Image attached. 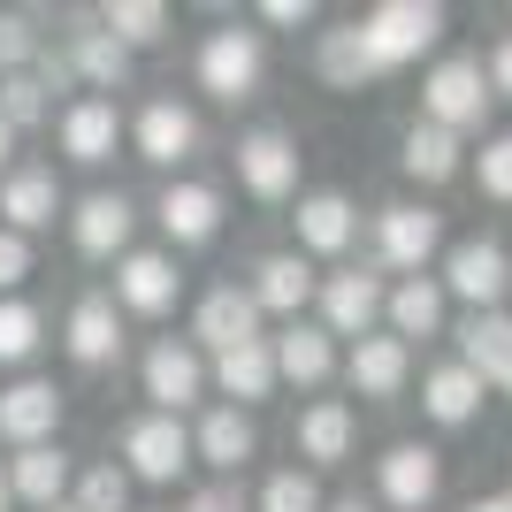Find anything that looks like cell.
I'll use <instances>...</instances> for the list:
<instances>
[{"label": "cell", "instance_id": "cell-23", "mask_svg": "<svg viewBox=\"0 0 512 512\" xmlns=\"http://www.w3.org/2000/svg\"><path fill=\"white\" fill-rule=\"evenodd\" d=\"M214 383H222V398H237V406L268 398V390H276V352H268V337L237 344V352H214Z\"/></svg>", "mask_w": 512, "mask_h": 512}, {"label": "cell", "instance_id": "cell-43", "mask_svg": "<svg viewBox=\"0 0 512 512\" xmlns=\"http://www.w3.org/2000/svg\"><path fill=\"white\" fill-rule=\"evenodd\" d=\"M482 77H490V100H497V92L512 100V39H497V54H490V69H482Z\"/></svg>", "mask_w": 512, "mask_h": 512}, {"label": "cell", "instance_id": "cell-45", "mask_svg": "<svg viewBox=\"0 0 512 512\" xmlns=\"http://www.w3.org/2000/svg\"><path fill=\"white\" fill-rule=\"evenodd\" d=\"M467 512H512V497H474Z\"/></svg>", "mask_w": 512, "mask_h": 512}, {"label": "cell", "instance_id": "cell-40", "mask_svg": "<svg viewBox=\"0 0 512 512\" xmlns=\"http://www.w3.org/2000/svg\"><path fill=\"white\" fill-rule=\"evenodd\" d=\"M482 192H490V199H512V130L482 146Z\"/></svg>", "mask_w": 512, "mask_h": 512}, {"label": "cell", "instance_id": "cell-32", "mask_svg": "<svg viewBox=\"0 0 512 512\" xmlns=\"http://www.w3.org/2000/svg\"><path fill=\"white\" fill-rule=\"evenodd\" d=\"M406 176L413 184H451L459 176V138L436 123H413L406 130Z\"/></svg>", "mask_w": 512, "mask_h": 512}, {"label": "cell", "instance_id": "cell-50", "mask_svg": "<svg viewBox=\"0 0 512 512\" xmlns=\"http://www.w3.org/2000/svg\"><path fill=\"white\" fill-rule=\"evenodd\" d=\"M46 512H77V505H69V497H62V505H46Z\"/></svg>", "mask_w": 512, "mask_h": 512}, {"label": "cell", "instance_id": "cell-41", "mask_svg": "<svg viewBox=\"0 0 512 512\" xmlns=\"http://www.w3.org/2000/svg\"><path fill=\"white\" fill-rule=\"evenodd\" d=\"M23 276H31V237L0 230V299H8V291H16Z\"/></svg>", "mask_w": 512, "mask_h": 512}, {"label": "cell", "instance_id": "cell-42", "mask_svg": "<svg viewBox=\"0 0 512 512\" xmlns=\"http://www.w3.org/2000/svg\"><path fill=\"white\" fill-rule=\"evenodd\" d=\"M192 512H245V497H237V482H214V490L192 497Z\"/></svg>", "mask_w": 512, "mask_h": 512}, {"label": "cell", "instance_id": "cell-10", "mask_svg": "<svg viewBox=\"0 0 512 512\" xmlns=\"http://www.w3.org/2000/svg\"><path fill=\"white\" fill-rule=\"evenodd\" d=\"M199 390H207V360H199L192 344H176V337H161L146 352V398L161 413H184L199 398Z\"/></svg>", "mask_w": 512, "mask_h": 512}, {"label": "cell", "instance_id": "cell-19", "mask_svg": "<svg viewBox=\"0 0 512 512\" xmlns=\"http://www.w3.org/2000/svg\"><path fill=\"white\" fill-rule=\"evenodd\" d=\"M115 352H123V314H115V299H100V291L77 299L69 306V360L77 367H107Z\"/></svg>", "mask_w": 512, "mask_h": 512}, {"label": "cell", "instance_id": "cell-35", "mask_svg": "<svg viewBox=\"0 0 512 512\" xmlns=\"http://www.w3.org/2000/svg\"><path fill=\"white\" fill-rule=\"evenodd\" d=\"M39 337H46L39 306H23V299H0V367H23L31 352H39Z\"/></svg>", "mask_w": 512, "mask_h": 512}, {"label": "cell", "instance_id": "cell-29", "mask_svg": "<svg viewBox=\"0 0 512 512\" xmlns=\"http://www.w3.org/2000/svg\"><path fill=\"white\" fill-rule=\"evenodd\" d=\"M421 406H428V421L467 428L474 413H482V375H467V367H436V375L421 383Z\"/></svg>", "mask_w": 512, "mask_h": 512}, {"label": "cell", "instance_id": "cell-37", "mask_svg": "<svg viewBox=\"0 0 512 512\" xmlns=\"http://www.w3.org/2000/svg\"><path fill=\"white\" fill-rule=\"evenodd\" d=\"M39 115H46V85L31 77V69L0 77V123H8V130H31Z\"/></svg>", "mask_w": 512, "mask_h": 512}, {"label": "cell", "instance_id": "cell-18", "mask_svg": "<svg viewBox=\"0 0 512 512\" xmlns=\"http://www.w3.org/2000/svg\"><path fill=\"white\" fill-rule=\"evenodd\" d=\"M153 214H161L169 245H207V237L222 230V192H214V184H169Z\"/></svg>", "mask_w": 512, "mask_h": 512}, {"label": "cell", "instance_id": "cell-44", "mask_svg": "<svg viewBox=\"0 0 512 512\" xmlns=\"http://www.w3.org/2000/svg\"><path fill=\"white\" fill-rule=\"evenodd\" d=\"M260 16H268V23H306V16H314V8H306V0H268Z\"/></svg>", "mask_w": 512, "mask_h": 512}, {"label": "cell", "instance_id": "cell-33", "mask_svg": "<svg viewBox=\"0 0 512 512\" xmlns=\"http://www.w3.org/2000/svg\"><path fill=\"white\" fill-rule=\"evenodd\" d=\"M100 31L115 46H153L161 31H169V8H161V0H107V8H100Z\"/></svg>", "mask_w": 512, "mask_h": 512}, {"label": "cell", "instance_id": "cell-36", "mask_svg": "<svg viewBox=\"0 0 512 512\" xmlns=\"http://www.w3.org/2000/svg\"><path fill=\"white\" fill-rule=\"evenodd\" d=\"M123 505H130V474L115 467V459L77 474V512H123Z\"/></svg>", "mask_w": 512, "mask_h": 512}, {"label": "cell", "instance_id": "cell-22", "mask_svg": "<svg viewBox=\"0 0 512 512\" xmlns=\"http://www.w3.org/2000/svg\"><path fill=\"white\" fill-rule=\"evenodd\" d=\"M352 237H360V214H352L344 192H306L299 199V245L306 253H344Z\"/></svg>", "mask_w": 512, "mask_h": 512}, {"label": "cell", "instance_id": "cell-14", "mask_svg": "<svg viewBox=\"0 0 512 512\" xmlns=\"http://www.w3.org/2000/svg\"><path fill=\"white\" fill-rule=\"evenodd\" d=\"M130 199L123 192H92V199H77V214H69V237H77V253L85 260H115L130 245Z\"/></svg>", "mask_w": 512, "mask_h": 512}, {"label": "cell", "instance_id": "cell-17", "mask_svg": "<svg viewBox=\"0 0 512 512\" xmlns=\"http://www.w3.org/2000/svg\"><path fill=\"white\" fill-rule=\"evenodd\" d=\"M199 344H214V352H237V344H253L260 337V306L253 291H237V283H222V291H207L199 299Z\"/></svg>", "mask_w": 512, "mask_h": 512}, {"label": "cell", "instance_id": "cell-21", "mask_svg": "<svg viewBox=\"0 0 512 512\" xmlns=\"http://www.w3.org/2000/svg\"><path fill=\"white\" fill-rule=\"evenodd\" d=\"M306 299H314V268H306L299 253H268L253 268V306H260V314H291V321H299Z\"/></svg>", "mask_w": 512, "mask_h": 512}, {"label": "cell", "instance_id": "cell-8", "mask_svg": "<svg viewBox=\"0 0 512 512\" xmlns=\"http://www.w3.org/2000/svg\"><path fill=\"white\" fill-rule=\"evenodd\" d=\"M176 291H184V276H176L169 253H123V268H115V314H169Z\"/></svg>", "mask_w": 512, "mask_h": 512}, {"label": "cell", "instance_id": "cell-34", "mask_svg": "<svg viewBox=\"0 0 512 512\" xmlns=\"http://www.w3.org/2000/svg\"><path fill=\"white\" fill-rule=\"evenodd\" d=\"M69 69L77 77H92L100 92H115L130 77V46H115L107 31H77V46H69Z\"/></svg>", "mask_w": 512, "mask_h": 512}, {"label": "cell", "instance_id": "cell-47", "mask_svg": "<svg viewBox=\"0 0 512 512\" xmlns=\"http://www.w3.org/2000/svg\"><path fill=\"white\" fill-rule=\"evenodd\" d=\"M321 512H375V505H360V497H344V505H321Z\"/></svg>", "mask_w": 512, "mask_h": 512}, {"label": "cell", "instance_id": "cell-5", "mask_svg": "<svg viewBox=\"0 0 512 512\" xmlns=\"http://www.w3.org/2000/svg\"><path fill=\"white\" fill-rule=\"evenodd\" d=\"M260 62H268V54H260V39L253 31H214L207 46H199V85L214 92V100H253V85H260Z\"/></svg>", "mask_w": 512, "mask_h": 512}, {"label": "cell", "instance_id": "cell-24", "mask_svg": "<svg viewBox=\"0 0 512 512\" xmlns=\"http://www.w3.org/2000/svg\"><path fill=\"white\" fill-rule=\"evenodd\" d=\"M192 459H207V467H222V474H237L245 459H253V421L237 406H214L207 421L192 428Z\"/></svg>", "mask_w": 512, "mask_h": 512}, {"label": "cell", "instance_id": "cell-13", "mask_svg": "<svg viewBox=\"0 0 512 512\" xmlns=\"http://www.w3.org/2000/svg\"><path fill=\"white\" fill-rule=\"evenodd\" d=\"M375 474H383V505H398V512H428L436 505V482H444L428 444H390Z\"/></svg>", "mask_w": 512, "mask_h": 512}, {"label": "cell", "instance_id": "cell-49", "mask_svg": "<svg viewBox=\"0 0 512 512\" xmlns=\"http://www.w3.org/2000/svg\"><path fill=\"white\" fill-rule=\"evenodd\" d=\"M497 390H505V398H512V367H505V375H497Z\"/></svg>", "mask_w": 512, "mask_h": 512}, {"label": "cell", "instance_id": "cell-25", "mask_svg": "<svg viewBox=\"0 0 512 512\" xmlns=\"http://www.w3.org/2000/svg\"><path fill=\"white\" fill-rule=\"evenodd\" d=\"M268 352H276V375H291V383H329V367H337V344L314 321H291Z\"/></svg>", "mask_w": 512, "mask_h": 512}, {"label": "cell", "instance_id": "cell-6", "mask_svg": "<svg viewBox=\"0 0 512 512\" xmlns=\"http://www.w3.org/2000/svg\"><path fill=\"white\" fill-rule=\"evenodd\" d=\"M237 176L253 199H291L299 192V146L283 130H245L237 138Z\"/></svg>", "mask_w": 512, "mask_h": 512}, {"label": "cell", "instance_id": "cell-27", "mask_svg": "<svg viewBox=\"0 0 512 512\" xmlns=\"http://www.w3.org/2000/svg\"><path fill=\"white\" fill-rule=\"evenodd\" d=\"M459 352H467V375H482V383H497L512 367V314H467V329H459Z\"/></svg>", "mask_w": 512, "mask_h": 512}, {"label": "cell", "instance_id": "cell-3", "mask_svg": "<svg viewBox=\"0 0 512 512\" xmlns=\"http://www.w3.org/2000/svg\"><path fill=\"white\" fill-rule=\"evenodd\" d=\"M123 474H138V482H176V474L192 467V428L176 421V413H146V421L123 428Z\"/></svg>", "mask_w": 512, "mask_h": 512}, {"label": "cell", "instance_id": "cell-11", "mask_svg": "<svg viewBox=\"0 0 512 512\" xmlns=\"http://www.w3.org/2000/svg\"><path fill=\"white\" fill-rule=\"evenodd\" d=\"M375 245H383L390 268L421 276L428 253L444 245V214H428V207H383V222H375Z\"/></svg>", "mask_w": 512, "mask_h": 512}, {"label": "cell", "instance_id": "cell-48", "mask_svg": "<svg viewBox=\"0 0 512 512\" xmlns=\"http://www.w3.org/2000/svg\"><path fill=\"white\" fill-rule=\"evenodd\" d=\"M8 505H16V497H8V467H0V512H8Z\"/></svg>", "mask_w": 512, "mask_h": 512}, {"label": "cell", "instance_id": "cell-12", "mask_svg": "<svg viewBox=\"0 0 512 512\" xmlns=\"http://www.w3.org/2000/svg\"><path fill=\"white\" fill-rule=\"evenodd\" d=\"M138 161H153V169H176V161H192V146H199V115L184 100H153L146 115H138Z\"/></svg>", "mask_w": 512, "mask_h": 512}, {"label": "cell", "instance_id": "cell-2", "mask_svg": "<svg viewBox=\"0 0 512 512\" xmlns=\"http://www.w3.org/2000/svg\"><path fill=\"white\" fill-rule=\"evenodd\" d=\"M421 107H428V123L436 130H459L482 123V107H490V77H482V62L474 54H451V62L428 69V85H421Z\"/></svg>", "mask_w": 512, "mask_h": 512}, {"label": "cell", "instance_id": "cell-28", "mask_svg": "<svg viewBox=\"0 0 512 512\" xmlns=\"http://www.w3.org/2000/svg\"><path fill=\"white\" fill-rule=\"evenodd\" d=\"M383 314H390V329H398V344L406 337H436V321H444V283L406 276L398 291H383Z\"/></svg>", "mask_w": 512, "mask_h": 512}, {"label": "cell", "instance_id": "cell-16", "mask_svg": "<svg viewBox=\"0 0 512 512\" xmlns=\"http://www.w3.org/2000/svg\"><path fill=\"white\" fill-rule=\"evenodd\" d=\"M0 214H8V230H16V237L46 230V222L62 214V184H54V169H8V176H0Z\"/></svg>", "mask_w": 512, "mask_h": 512}, {"label": "cell", "instance_id": "cell-1", "mask_svg": "<svg viewBox=\"0 0 512 512\" xmlns=\"http://www.w3.org/2000/svg\"><path fill=\"white\" fill-rule=\"evenodd\" d=\"M352 31H360L375 69H398V62H421L428 46L444 39V8H436V0H383V8H367Z\"/></svg>", "mask_w": 512, "mask_h": 512}, {"label": "cell", "instance_id": "cell-31", "mask_svg": "<svg viewBox=\"0 0 512 512\" xmlns=\"http://www.w3.org/2000/svg\"><path fill=\"white\" fill-rule=\"evenodd\" d=\"M314 69H321V77H329L337 92H360L367 77H383V69L367 62V46H360V31H352V23L321 31V46H314Z\"/></svg>", "mask_w": 512, "mask_h": 512}, {"label": "cell", "instance_id": "cell-20", "mask_svg": "<svg viewBox=\"0 0 512 512\" xmlns=\"http://www.w3.org/2000/svg\"><path fill=\"white\" fill-rule=\"evenodd\" d=\"M115 138H123L115 100H77L62 115V153H69V161H85V169H100L107 153H115Z\"/></svg>", "mask_w": 512, "mask_h": 512}, {"label": "cell", "instance_id": "cell-26", "mask_svg": "<svg viewBox=\"0 0 512 512\" xmlns=\"http://www.w3.org/2000/svg\"><path fill=\"white\" fill-rule=\"evenodd\" d=\"M406 344L398 337H360L352 344V390H360V398H398V390H406Z\"/></svg>", "mask_w": 512, "mask_h": 512}, {"label": "cell", "instance_id": "cell-46", "mask_svg": "<svg viewBox=\"0 0 512 512\" xmlns=\"http://www.w3.org/2000/svg\"><path fill=\"white\" fill-rule=\"evenodd\" d=\"M8 161H16V130L0 123V169H8Z\"/></svg>", "mask_w": 512, "mask_h": 512}, {"label": "cell", "instance_id": "cell-4", "mask_svg": "<svg viewBox=\"0 0 512 512\" xmlns=\"http://www.w3.org/2000/svg\"><path fill=\"white\" fill-rule=\"evenodd\" d=\"M505 283H512V260H505V245H490V237H459L444 253V291H459L474 314H490V306L505 299Z\"/></svg>", "mask_w": 512, "mask_h": 512}, {"label": "cell", "instance_id": "cell-9", "mask_svg": "<svg viewBox=\"0 0 512 512\" xmlns=\"http://www.w3.org/2000/svg\"><path fill=\"white\" fill-rule=\"evenodd\" d=\"M375 314H383V276L344 268V276L321 283V329H329V337H367Z\"/></svg>", "mask_w": 512, "mask_h": 512}, {"label": "cell", "instance_id": "cell-7", "mask_svg": "<svg viewBox=\"0 0 512 512\" xmlns=\"http://www.w3.org/2000/svg\"><path fill=\"white\" fill-rule=\"evenodd\" d=\"M54 428H62V390H54V383L23 375V383H8V390H0V436H8L16 451L46 444Z\"/></svg>", "mask_w": 512, "mask_h": 512}, {"label": "cell", "instance_id": "cell-38", "mask_svg": "<svg viewBox=\"0 0 512 512\" xmlns=\"http://www.w3.org/2000/svg\"><path fill=\"white\" fill-rule=\"evenodd\" d=\"M260 512H321V482L299 467L268 474V490H260Z\"/></svg>", "mask_w": 512, "mask_h": 512}, {"label": "cell", "instance_id": "cell-39", "mask_svg": "<svg viewBox=\"0 0 512 512\" xmlns=\"http://www.w3.org/2000/svg\"><path fill=\"white\" fill-rule=\"evenodd\" d=\"M39 62V31H31V16H0V69L16 77V69Z\"/></svg>", "mask_w": 512, "mask_h": 512}, {"label": "cell", "instance_id": "cell-15", "mask_svg": "<svg viewBox=\"0 0 512 512\" xmlns=\"http://www.w3.org/2000/svg\"><path fill=\"white\" fill-rule=\"evenodd\" d=\"M8 467V497H23L31 512H46V505H62V490H69V451L62 444H31V451H16V459H0Z\"/></svg>", "mask_w": 512, "mask_h": 512}, {"label": "cell", "instance_id": "cell-30", "mask_svg": "<svg viewBox=\"0 0 512 512\" xmlns=\"http://www.w3.org/2000/svg\"><path fill=\"white\" fill-rule=\"evenodd\" d=\"M299 451L314 459V467H337L344 451H352V406H337V398L306 406L299 413Z\"/></svg>", "mask_w": 512, "mask_h": 512}]
</instances>
